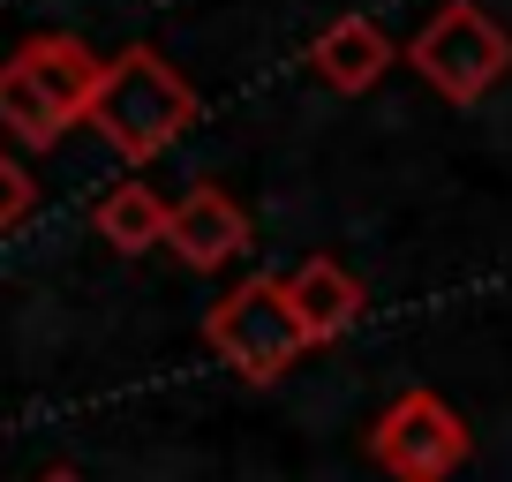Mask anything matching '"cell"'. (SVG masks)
I'll list each match as a JSON object with an SVG mask.
<instances>
[{
    "label": "cell",
    "mask_w": 512,
    "mask_h": 482,
    "mask_svg": "<svg viewBox=\"0 0 512 482\" xmlns=\"http://www.w3.org/2000/svg\"><path fill=\"white\" fill-rule=\"evenodd\" d=\"M46 482H76V475H68V467H53V475H46Z\"/></svg>",
    "instance_id": "obj_11"
},
{
    "label": "cell",
    "mask_w": 512,
    "mask_h": 482,
    "mask_svg": "<svg viewBox=\"0 0 512 482\" xmlns=\"http://www.w3.org/2000/svg\"><path fill=\"white\" fill-rule=\"evenodd\" d=\"M287 302H294V317H302L309 347H332V339H347L354 324H362L369 287H362V279H354L339 257H309L302 272L287 279Z\"/></svg>",
    "instance_id": "obj_8"
},
{
    "label": "cell",
    "mask_w": 512,
    "mask_h": 482,
    "mask_svg": "<svg viewBox=\"0 0 512 482\" xmlns=\"http://www.w3.org/2000/svg\"><path fill=\"white\" fill-rule=\"evenodd\" d=\"M407 61H415V76L430 83L437 98L475 106L482 91H497V83H505L512 38H505V23H497L490 8H475V0H445V8H437V16L415 31Z\"/></svg>",
    "instance_id": "obj_4"
},
{
    "label": "cell",
    "mask_w": 512,
    "mask_h": 482,
    "mask_svg": "<svg viewBox=\"0 0 512 482\" xmlns=\"http://www.w3.org/2000/svg\"><path fill=\"white\" fill-rule=\"evenodd\" d=\"M467 452H475L467 422L452 415V407L437 400L430 385L400 392V400H392L377 422H369V460H377L392 482H452Z\"/></svg>",
    "instance_id": "obj_5"
},
{
    "label": "cell",
    "mask_w": 512,
    "mask_h": 482,
    "mask_svg": "<svg viewBox=\"0 0 512 482\" xmlns=\"http://www.w3.org/2000/svg\"><path fill=\"white\" fill-rule=\"evenodd\" d=\"M166 241H174V257L189 264V272H219V264H234L241 249H249V211H241L219 181H196L174 204Z\"/></svg>",
    "instance_id": "obj_6"
},
{
    "label": "cell",
    "mask_w": 512,
    "mask_h": 482,
    "mask_svg": "<svg viewBox=\"0 0 512 482\" xmlns=\"http://www.w3.org/2000/svg\"><path fill=\"white\" fill-rule=\"evenodd\" d=\"M83 121H91L128 166H144V159L174 151L181 136L196 129V91H189V76H181L166 53L128 46V53H113V61H106V76H98Z\"/></svg>",
    "instance_id": "obj_1"
},
{
    "label": "cell",
    "mask_w": 512,
    "mask_h": 482,
    "mask_svg": "<svg viewBox=\"0 0 512 482\" xmlns=\"http://www.w3.org/2000/svg\"><path fill=\"white\" fill-rule=\"evenodd\" d=\"M91 226H98V241H106V249H121V257H144V249H159V241H166V226H174V204H166L159 189H144V181H121V189L98 196Z\"/></svg>",
    "instance_id": "obj_9"
},
{
    "label": "cell",
    "mask_w": 512,
    "mask_h": 482,
    "mask_svg": "<svg viewBox=\"0 0 512 482\" xmlns=\"http://www.w3.org/2000/svg\"><path fill=\"white\" fill-rule=\"evenodd\" d=\"M204 347L219 354L241 385H279L309 354V332L287 302V279H241L226 302H211L204 317Z\"/></svg>",
    "instance_id": "obj_3"
},
{
    "label": "cell",
    "mask_w": 512,
    "mask_h": 482,
    "mask_svg": "<svg viewBox=\"0 0 512 482\" xmlns=\"http://www.w3.org/2000/svg\"><path fill=\"white\" fill-rule=\"evenodd\" d=\"M309 68H317L324 91L362 98V91H377L384 68H392V38H384L377 16H339V23H324V31L309 38Z\"/></svg>",
    "instance_id": "obj_7"
},
{
    "label": "cell",
    "mask_w": 512,
    "mask_h": 482,
    "mask_svg": "<svg viewBox=\"0 0 512 482\" xmlns=\"http://www.w3.org/2000/svg\"><path fill=\"white\" fill-rule=\"evenodd\" d=\"M98 76H106V61H98L83 38H68V31L31 38L23 53L0 61V129L23 136L31 151H53L83 113H91Z\"/></svg>",
    "instance_id": "obj_2"
},
{
    "label": "cell",
    "mask_w": 512,
    "mask_h": 482,
    "mask_svg": "<svg viewBox=\"0 0 512 482\" xmlns=\"http://www.w3.org/2000/svg\"><path fill=\"white\" fill-rule=\"evenodd\" d=\"M31 204H38V181L23 174V159H8V151H0V234L31 219Z\"/></svg>",
    "instance_id": "obj_10"
}]
</instances>
